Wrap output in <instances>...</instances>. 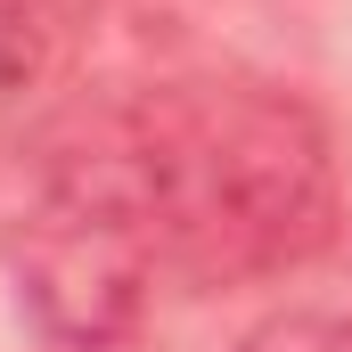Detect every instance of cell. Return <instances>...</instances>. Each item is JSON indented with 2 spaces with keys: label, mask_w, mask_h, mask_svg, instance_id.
<instances>
[{
  "label": "cell",
  "mask_w": 352,
  "mask_h": 352,
  "mask_svg": "<svg viewBox=\"0 0 352 352\" xmlns=\"http://www.w3.org/2000/svg\"><path fill=\"white\" fill-rule=\"evenodd\" d=\"M164 270L197 287L287 278L336 238V148L295 90L164 82L115 115Z\"/></svg>",
  "instance_id": "1"
},
{
  "label": "cell",
  "mask_w": 352,
  "mask_h": 352,
  "mask_svg": "<svg viewBox=\"0 0 352 352\" xmlns=\"http://www.w3.org/2000/svg\"><path fill=\"white\" fill-rule=\"evenodd\" d=\"M156 270L164 254L107 115L41 173V197L16 221V295L50 352H107L140 328Z\"/></svg>",
  "instance_id": "2"
},
{
  "label": "cell",
  "mask_w": 352,
  "mask_h": 352,
  "mask_svg": "<svg viewBox=\"0 0 352 352\" xmlns=\"http://www.w3.org/2000/svg\"><path fill=\"white\" fill-rule=\"evenodd\" d=\"M66 58H74L66 0H0V123H16L33 98L66 82Z\"/></svg>",
  "instance_id": "3"
},
{
  "label": "cell",
  "mask_w": 352,
  "mask_h": 352,
  "mask_svg": "<svg viewBox=\"0 0 352 352\" xmlns=\"http://www.w3.org/2000/svg\"><path fill=\"white\" fill-rule=\"evenodd\" d=\"M238 352H352V320L344 311H278Z\"/></svg>",
  "instance_id": "4"
}]
</instances>
